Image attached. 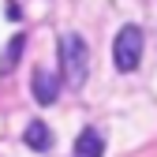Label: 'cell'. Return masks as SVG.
<instances>
[{
    "label": "cell",
    "mask_w": 157,
    "mask_h": 157,
    "mask_svg": "<svg viewBox=\"0 0 157 157\" xmlns=\"http://www.w3.org/2000/svg\"><path fill=\"white\" fill-rule=\"evenodd\" d=\"M60 64H64V78L67 86H82L86 82V67H90V45L78 34H64L60 37Z\"/></svg>",
    "instance_id": "obj_1"
},
{
    "label": "cell",
    "mask_w": 157,
    "mask_h": 157,
    "mask_svg": "<svg viewBox=\"0 0 157 157\" xmlns=\"http://www.w3.org/2000/svg\"><path fill=\"white\" fill-rule=\"evenodd\" d=\"M112 64L124 75H131L142 64V26H135V23L120 26V34H116V41H112Z\"/></svg>",
    "instance_id": "obj_2"
},
{
    "label": "cell",
    "mask_w": 157,
    "mask_h": 157,
    "mask_svg": "<svg viewBox=\"0 0 157 157\" xmlns=\"http://www.w3.org/2000/svg\"><path fill=\"white\" fill-rule=\"evenodd\" d=\"M30 90H34V101L37 105H52L56 97H60V75L49 71V67H34Z\"/></svg>",
    "instance_id": "obj_3"
},
{
    "label": "cell",
    "mask_w": 157,
    "mask_h": 157,
    "mask_svg": "<svg viewBox=\"0 0 157 157\" xmlns=\"http://www.w3.org/2000/svg\"><path fill=\"white\" fill-rule=\"evenodd\" d=\"M71 153H75V157H105V135L97 131V127H82Z\"/></svg>",
    "instance_id": "obj_4"
},
{
    "label": "cell",
    "mask_w": 157,
    "mask_h": 157,
    "mask_svg": "<svg viewBox=\"0 0 157 157\" xmlns=\"http://www.w3.org/2000/svg\"><path fill=\"white\" fill-rule=\"evenodd\" d=\"M23 142H26L30 150H49V146H52V131H49L41 120H34V124L23 131Z\"/></svg>",
    "instance_id": "obj_5"
},
{
    "label": "cell",
    "mask_w": 157,
    "mask_h": 157,
    "mask_svg": "<svg viewBox=\"0 0 157 157\" xmlns=\"http://www.w3.org/2000/svg\"><path fill=\"white\" fill-rule=\"evenodd\" d=\"M23 49H26V37L19 34V37H11L8 41V49H4V56H0V75H8L15 64H19V56H23Z\"/></svg>",
    "instance_id": "obj_6"
}]
</instances>
